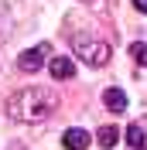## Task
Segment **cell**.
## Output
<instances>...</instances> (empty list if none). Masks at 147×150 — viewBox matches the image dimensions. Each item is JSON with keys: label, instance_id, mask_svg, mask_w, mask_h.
<instances>
[{"label": "cell", "instance_id": "1", "mask_svg": "<svg viewBox=\"0 0 147 150\" xmlns=\"http://www.w3.org/2000/svg\"><path fill=\"white\" fill-rule=\"evenodd\" d=\"M55 106H58V96L48 85H28V89L10 96L7 116L14 123H41V120H48L55 112Z\"/></svg>", "mask_w": 147, "mask_h": 150}, {"label": "cell", "instance_id": "2", "mask_svg": "<svg viewBox=\"0 0 147 150\" xmlns=\"http://www.w3.org/2000/svg\"><path fill=\"white\" fill-rule=\"evenodd\" d=\"M75 58H82L86 65H106L110 62V45L106 41H86V38H75V45H72Z\"/></svg>", "mask_w": 147, "mask_h": 150}, {"label": "cell", "instance_id": "3", "mask_svg": "<svg viewBox=\"0 0 147 150\" xmlns=\"http://www.w3.org/2000/svg\"><path fill=\"white\" fill-rule=\"evenodd\" d=\"M45 65V45L31 48V51H21L17 55V68L21 72H38V68Z\"/></svg>", "mask_w": 147, "mask_h": 150}, {"label": "cell", "instance_id": "4", "mask_svg": "<svg viewBox=\"0 0 147 150\" xmlns=\"http://www.w3.org/2000/svg\"><path fill=\"white\" fill-rule=\"evenodd\" d=\"M48 75H51V79H58V82H69V79L75 75L72 58H62V55H55L51 62H48Z\"/></svg>", "mask_w": 147, "mask_h": 150}, {"label": "cell", "instance_id": "5", "mask_svg": "<svg viewBox=\"0 0 147 150\" xmlns=\"http://www.w3.org/2000/svg\"><path fill=\"white\" fill-rule=\"evenodd\" d=\"M92 143V137L82 130V126H72V130H65V137H62V147L65 150H86Z\"/></svg>", "mask_w": 147, "mask_h": 150}, {"label": "cell", "instance_id": "6", "mask_svg": "<svg viewBox=\"0 0 147 150\" xmlns=\"http://www.w3.org/2000/svg\"><path fill=\"white\" fill-rule=\"evenodd\" d=\"M103 103H106V109L123 112L127 109V96H123V89H106V92H103Z\"/></svg>", "mask_w": 147, "mask_h": 150}, {"label": "cell", "instance_id": "7", "mask_svg": "<svg viewBox=\"0 0 147 150\" xmlns=\"http://www.w3.org/2000/svg\"><path fill=\"white\" fill-rule=\"evenodd\" d=\"M127 143H130L133 150H144L147 137H144V126H140V123H133V126H127Z\"/></svg>", "mask_w": 147, "mask_h": 150}, {"label": "cell", "instance_id": "8", "mask_svg": "<svg viewBox=\"0 0 147 150\" xmlns=\"http://www.w3.org/2000/svg\"><path fill=\"white\" fill-rule=\"evenodd\" d=\"M116 143H120V130H116V126H103V130H99V147L103 150H113Z\"/></svg>", "mask_w": 147, "mask_h": 150}, {"label": "cell", "instance_id": "9", "mask_svg": "<svg viewBox=\"0 0 147 150\" xmlns=\"http://www.w3.org/2000/svg\"><path fill=\"white\" fill-rule=\"evenodd\" d=\"M130 55H133V62H137V65L147 68V41H137V45L130 48Z\"/></svg>", "mask_w": 147, "mask_h": 150}, {"label": "cell", "instance_id": "10", "mask_svg": "<svg viewBox=\"0 0 147 150\" xmlns=\"http://www.w3.org/2000/svg\"><path fill=\"white\" fill-rule=\"evenodd\" d=\"M133 10H140V14H147V0H133Z\"/></svg>", "mask_w": 147, "mask_h": 150}]
</instances>
